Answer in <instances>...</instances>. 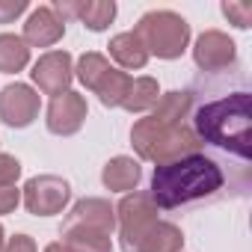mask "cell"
I'll list each match as a JSON object with an SVG mask.
<instances>
[{
  "mask_svg": "<svg viewBox=\"0 0 252 252\" xmlns=\"http://www.w3.org/2000/svg\"><path fill=\"white\" fill-rule=\"evenodd\" d=\"M190 128L225 172L234 196L252 190V92L243 68L202 74L193 89ZM205 152V155H208Z\"/></svg>",
  "mask_w": 252,
  "mask_h": 252,
  "instance_id": "cell-1",
  "label": "cell"
},
{
  "mask_svg": "<svg viewBox=\"0 0 252 252\" xmlns=\"http://www.w3.org/2000/svg\"><path fill=\"white\" fill-rule=\"evenodd\" d=\"M45 252H68L63 243H51V246H45Z\"/></svg>",
  "mask_w": 252,
  "mask_h": 252,
  "instance_id": "cell-27",
  "label": "cell"
},
{
  "mask_svg": "<svg viewBox=\"0 0 252 252\" xmlns=\"http://www.w3.org/2000/svg\"><path fill=\"white\" fill-rule=\"evenodd\" d=\"M158 98H160L158 80L155 77H137V80H131L128 95H125L122 107L128 110V113H146V110H152L158 104Z\"/></svg>",
  "mask_w": 252,
  "mask_h": 252,
  "instance_id": "cell-21",
  "label": "cell"
},
{
  "mask_svg": "<svg viewBox=\"0 0 252 252\" xmlns=\"http://www.w3.org/2000/svg\"><path fill=\"white\" fill-rule=\"evenodd\" d=\"M71 199V184L57 175H36L24 184V208L36 217L60 214Z\"/></svg>",
  "mask_w": 252,
  "mask_h": 252,
  "instance_id": "cell-6",
  "label": "cell"
},
{
  "mask_svg": "<svg viewBox=\"0 0 252 252\" xmlns=\"http://www.w3.org/2000/svg\"><path fill=\"white\" fill-rule=\"evenodd\" d=\"M63 225H89V228H101L110 234L116 228V211L104 199H80Z\"/></svg>",
  "mask_w": 252,
  "mask_h": 252,
  "instance_id": "cell-12",
  "label": "cell"
},
{
  "mask_svg": "<svg viewBox=\"0 0 252 252\" xmlns=\"http://www.w3.org/2000/svg\"><path fill=\"white\" fill-rule=\"evenodd\" d=\"M131 80H134V77H128L122 68H113V65H110V68L98 77V83L92 86V92L98 95V101H101L104 107H122L125 95H128Z\"/></svg>",
  "mask_w": 252,
  "mask_h": 252,
  "instance_id": "cell-18",
  "label": "cell"
},
{
  "mask_svg": "<svg viewBox=\"0 0 252 252\" xmlns=\"http://www.w3.org/2000/svg\"><path fill=\"white\" fill-rule=\"evenodd\" d=\"M39 92L30 89L27 83H9L0 92V119L9 128H27L39 116Z\"/></svg>",
  "mask_w": 252,
  "mask_h": 252,
  "instance_id": "cell-8",
  "label": "cell"
},
{
  "mask_svg": "<svg viewBox=\"0 0 252 252\" xmlns=\"http://www.w3.org/2000/svg\"><path fill=\"white\" fill-rule=\"evenodd\" d=\"M3 252H36V243H33V237H27V234H15V237L6 243Z\"/></svg>",
  "mask_w": 252,
  "mask_h": 252,
  "instance_id": "cell-26",
  "label": "cell"
},
{
  "mask_svg": "<svg viewBox=\"0 0 252 252\" xmlns=\"http://www.w3.org/2000/svg\"><path fill=\"white\" fill-rule=\"evenodd\" d=\"M30 74H33L36 86H39L45 95L57 98V95L68 92V83H71V77H74L71 54H68V51H48L45 57H39V63L33 65Z\"/></svg>",
  "mask_w": 252,
  "mask_h": 252,
  "instance_id": "cell-10",
  "label": "cell"
},
{
  "mask_svg": "<svg viewBox=\"0 0 252 252\" xmlns=\"http://www.w3.org/2000/svg\"><path fill=\"white\" fill-rule=\"evenodd\" d=\"M131 143H134V149L140 152L143 160H155L158 166L169 163V160H178L184 155L202 152V143L196 140L190 125H163V122H155L152 116L140 119L134 125Z\"/></svg>",
  "mask_w": 252,
  "mask_h": 252,
  "instance_id": "cell-3",
  "label": "cell"
},
{
  "mask_svg": "<svg viewBox=\"0 0 252 252\" xmlns=\"http://www.w3.org/2000/svg\"><path fill=\"white\" fill-rule=\"evenodd\" d=\"M6 249V240H3V225H0V252Z\"/></svg>",
  "mask_w": 252,
  "mask_h": 252,
  "instance_id": "cell-28",
  "label": "cell"
},
{
  "mask_svg": "<svg viewBox=\"0 0 252 252\" xmlns=\"http://www.w3.org/2000/svg\"><path fill=\"white\" fill-rule=\"evenodd\" d=\"M116 220H119V237H122V249L128 252L155 222H158V205L152 202L149 193H128L119 208H116Z\"/></svg>",
  "mask_w": 252,
  "mask_h": 252,
  "instance_id": "cell-5",
  "label": "cell"
},
{
  "mask_svg": "<svg viewBox=\"0 0 252 252\" xmlns=\"http://www.w3.org/2000/svg\"><path fill=\"white\" fill-rule=\"evenodd\" d=\"M18 175H21V163L0 152V187H12L18 181Z\"/></svg>",
  "mask_w": 252,
  "mask_h": 252,
  "instance_id": "cell-24",
  "label": "cell"
},
{
  "mask_svg": "<svg viewBox=\"0 0 252 252\" xmlns=\"http://www.w3.org/2000/svg\"><path fill=\"white\" fill-rule=\"evenodd\" d=\"M63 36H65V24L60 21V15H57L51 6H39V9L30 12L21 39L27 42V48H30V45H33V48H51V45H57Z\"/></svg>",
  "mask_w": 252,
  "mask_h": 252,
  "instance_id": "cell-11",
  "label": "cell"
},
{
  "mask_svg": "<svg viewBox=\"0 0 252 252\" xmlns=\"http://www.w3.org/2000/svg\"><path fill=\"white\" fill-rule=\"evenodd\" d=\"M193 60L202 68V74H220V71L234 68V63H237V45L225 33H220V30H205L196 39Z\"/></svg>",
  "mask_w": 252,
  "mask_h": 252,
  "instance_id": "cell-7",
  "label": "cell"
},
{
  "mask_svg": "<svg viewBox=\"0 0 252 252\" xmlns=\"http://www.w3.org/2000/svg\"><path fill=\"white\" fill-rule=\"evenodd\" d=\"M21 12H27V0H0V24H12Z\"/></svg>",
  "mask_w": 252,
  "mask_h": 252,
  "instance_id": "cell-25",
  "label": "cell"
},
{
  "mask_svg": "<svg viewBox=\"0 0 252 252\" xmlns=\"http://www.w3.org/2000/svg\"><path fill=\"white\" fill-rule=\"evenodd\" d=\"M63 246L68 252H113L110 234L89 225H63Z\"/></svg>",
  "mask_w": 252,
  "mask_h": 252,
  "instance_id": "cell-14",
  "label": "cell"
},
{
  "mask_svg": "<svg viewBox=\"0 0 252 252\" xmlns=\"http://www.w3.org/2000/svg\"><path fill=\"white\" fill-rule=\"evenodd\" d=\"M30 63V48L21 36L15 33H0V71L3 74H15L21 68H27Z\"/></svg>",
  "mask_w": 252,
  "mask_h": 252,
  "instance_id": "cell-19",
  "label": "cell"
},
{
  "mask_svg": "<svg viewBox=\"0 0 252 252\" xmlns=\"http://www.w3.org/2000/svg\"><path fill=\"white\" fill-rule=\"evenodd\" d=\"M181 246H184L181 228L166 220H158L128 252H181Z\"/></svg>",
  "mask_w": 252,
  "mask_h": 252,
  "instance_id": "cell-13",
  "label": "cell"
},
{
  "mask_svg": "<svg viewBox=\"0 0 252 252\" xmlns=\"http://www.w3.org/2000/svg\"><path fill=\"white\" fill-rule=\"evenodd\" d=\"M134 33L146 45L149 57L155 54L160 60H178L187 51V42H190V24L172 9H152V12H146Z\"/></svg>",
  "mask_w": 252,
  "mask_h": 252,
  "instance_id": "cell-4",
  "label": "cell"
},
{
  "mask_svg": "<svg viewBox=\"0 0 252 252\" xmlns=\"http://www.w3.org/2000/svg\"><path fill=\"white\" fill-rule=\"evenodd\" d=\"M110 68V63H107V57H101V54H95V51H89V54H83L80 60H77V80L92 92V86L98 83V77L104 74Z\"/></svg>",
  "mask_w": 252,
  "mask_h": 252,
  "instance_id": "cell-22",
  "label": "cell"
},
{
  "mask_svg": "<svg viewBox=\"0 0 252 252\" xmlns=\"http://www.w3.org/2000/svg\"><path fill=\"white\" fill-rule=\"evenodd\" d=\"M116 18V3L113 0H77V21H83L86 30L92 33H101L113 24Z\"/></svg>",
  "mask_w": 252,
  "mask_h": 252,
  "instance_id": "cell-20",
  "label": "cell"
},
{
  "mask_svg": "<svg viewBox=\"0 0 252 252\" xmlns=\"http://www.w3.org/2000/svg\"><path fill=\"white\" fill-rule=\"evenodd\" d=\"M225 184L228 181H225V172L220 169V163L205 152H193L178 160L155 166L149 196L158 208L172 211V208L217 199L225 190Z\"/></svg>",
  "mask_w": 252,
  "mask_h": 252,
  "instance_id": "cell-2",
  "label": "cell"
},
{
  "mask_svg": "<svg viewBox=\"0 0 252 252\" xmlns=\"http://www.w3.org/2000/svg\"><path fill=\"white\" fill-rule=\"evenodd\" d=\"M143 178V169L134 158H113L104 172H101V181L107 190H116V193H131Z\"/></svg>",
  "mask_w": 252,
  "mask_h": 252,
  "instance_id": "cell-15",
  "label": "cell"
},
{
  "mask_svg": "<svg viewBox=\"0 0 252 252\" xmlns=\"http://www.w3.org/2000/svg\"><path fill=\"white\" fill-rule=\"evenodd\" d=\"M222 15L237 30H249L252 27V3H246V0H228V3H222Z\"/></svg>",
  "mask_w": 252,
  "mask_h": 252,
  "instance_id": "cell-23",
  "label": "cell"
},
{
  "mask_svg": "<svg viewBox=\"0 0 252 252\" xmlns=\"http://www.w3.org/2000/svg\"><path fill=\"white\" fill-rule=\"evenodd\" d=\"M110 57L122 68H146V63H149V51H146V45L140 42V36L134 30L119 33V36L110 39Z\"/></svg>",
  "mask_w": 252,
  "mask_h": 252,
  "instance_id": "cell-17",
  "label": "cell"
},
{
  "mask_svg": "<svg viewBox=\"0 0 252 252\" xmlns=\"http://www.w3.org/2000/svg\"><path fill=\"white\" fill-rule=\"evenodd\" d=\"M48 131L57 134V137H71L83 128L86 122V98L77 95V92H63L57 98H51L48 104Z\"/></svg>",
  "mask_w": 252,
  "mask_h": 252,
  "instance_id": "cell-9",
  "label": "cell"
},
{
  "mask_svg": "<svg viewBox=\"0 0 252 252\" xmlns=\"http://www.w3.org/2000/svg\"><path fill=\"white\" fill-rule=\"evenodd\" d=\"M155 113H152V119L155 122H163V125H187V119H190V110H193V95H190V89H184V92H166V95H160L158 98V104L152 107Z\"/></svg>",
  "mask_w": 252,
  "mask_h": 252,
  "instance_id": "cell-16",
  "label": "cell"
}]
</instances>
